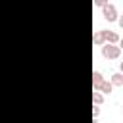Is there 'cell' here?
I'll return each instance as SVG.
<instances>
[{
    "label": "cell",
    "instance_id": "obj_12",
    "mask_svg": "<svg viewBox=\"0 0 123 123\" xmlns=\"http://www.w3.org/2000/svg\"><path fill=\"white\" fill-rule=\"evenodd\" d=\"M117 46H119V50L123 52V38H119V42H117Z\"/></svg>",
    "mask_w": 123,
    "mask_h": 123
},
{
    "label": "cell",
    "instance_id": "obj_9",
    "mask_svg": "<svg viewBox=\"0 0 123 123\" xmlns=\"http://www.w3.org/2000/svg\"><path fill=\"white\" fill-rule=\"evenodd\" d=\"M98 115H100V106H92V117L96 119Z\"/></svg>",
    "mask_w": 123,
    "mask_h": 123
},
{
    "label": "cell",
    "instance_id": "obj_1",
    "mask_svg": "<svg viewBox=\"0 0 123 123\" xmlns=\"http://www.w3.org/2000/svg\"><path fill=\"white\" fill-rule=\"evenodd\" d=\"M102 15H104V19L108 21V23H113V21H117V17H119V13H117V8H115V4H106L104 8H102Z\"/></svg>",
    "mask_w": 123,
    "mask_h": 123
},
{
    "label": "cell",
    "instance_id": "obj_11",
    "mask_svg": "<svg viewBox=\"0 0 123 123\" xmlns=\"http://www.w3.org/2000/svg\"><path fill=\"white\" fill-rule=\"evenodd\" d=\"M117 23H119V27H121V29H123V13H121V15H119V17H117Z\"/></svg>",
    "mask_w": 123,
    "mask_h": 123
},
{
    "label": "cell",
    "instance_id": "obj_4",
    "mask_svg": "<svg viewBox=\"0 0 123 123\" xmlns=\"http://www.w3.org/2000/svg\"><path fill=\"white\" fill-rule=\"evenodd\" d=\"M111 90H113V86H111V83L104 79V81L100 83V86H98V90H96V92H100V94H111Z\"/></svg>",
    "mask_w": 123,
    "mask_h": 123
},
{
    "label": "cell",
    "instance_id": "obj_10",
    "mask_svg": "<svg viewBox=\"0 0 123 123\" xmlns=\"http://www.w3.org/2000/svg\"><path fill=\"white\" fill-rule=\"evenodd\" d=\"M94 4H96V6H98V8H104V6H106V4H108V2H106V0H96V2H94Z\"/></svg>",
    "mask_w": 123,
    "mask_h": 123
},
{
    "label": "cell",
    "instance_id": "obj_13",
    "mask_svg": "<svg viewBox=\"0 0 123 123\" xmlns=\"http://www.w3.org/2000/svg\"><path fill=\"white\" fill-rule=\"evenodd\" d=\"M119 69H121V71H119V73H121V75H123V62H121V63H119Z\"/></svg>",
    "mask_w": 123,
    "mask_h": 123
},
{
    "label": "cell",
    "instance_id": "obj_2",
    "mask_svg": "<svg viewBox=\"0 0 123 123\" xmlns=\"http://www.w3.org/2000/svg\"><path fill=\"white\" fill-rule=\"evenodd\" d=\"M102 56L106 60H117L121 56V50H119L117 44H104L102 46Z\"/></svg>",
    "mask_w": 123,
    "mask_h": 123
},
{
    "label": "cell",
    "instance_id": "obj_5",
    "mask_svg": "<svg viewBox=\"0 0 123 123\" xmlns=\"http://www.w3.org/2000/svg\"><path fill=\"white\" fill-rule=\"evenodd\" d=\"M102 81H104V75L100 71H92V88H94V92L98 90V86H100Z\"/></svg>",
    "mask_w": 123,
    "mask_h": 123
},
{
    "label": "cell",
    "instance_id": "obj_6",
    "mask_svg": "<svg viewBox=\"0 0 123 123\" xmlns=\"http://www.w3.org/2000/svg\"><path fill=\"white\" fill-rule=\"evenodd\" d=\"M92 44H96V46H104V44H106V40H104V31H96V33L92 35Z\"/></svg>",
    "mask_w": 123,
    "mask_h": 123
},
{
    "label": "cell",
    "instance_id": "obj_8",
    "mask_svg": "<svg viewBox=\"0 0 123 123\" xmlns=\"http://www.w3.org/2000/svg\"><path fill=\"white\" fill-rule=\"evenodd\" d=\"M92 102H94V106H100V104L104 102V94H100V92H92Z\"/></svg>",
    "mask_w": 123,
    "mask_h": 123
},
{
    "label": "cell",
    "instance_id": "obj_7",
    "mask_svg": "<svg viewBox=\"0 0 123 123\" xmlns=\"http://www.w3.org/2000/svg\"><path fill=\"white\" fill-rule=\"evenodd\" d=\"M110 83H111V86H123V75L121 73H113L110 77Z\"/></svg>",
    "mask_w": 123,
    "mask_h": 123
},
{
    "label": "cell",
    "instance_id": "obj_3",
    "mask_svg": "<svg viewBox=\"0 0 123 123\" xmlns=\"http://www.w3.org/2000/svg\"><path fill=\"white\" fill-rule=\"evenodd\" d=\"M104 40H106V44H117L119 42V35L115 33V31H104Z\"/></svg>",
    "mask_w": 123,
    "mask_h": 123
}]
</instances>
